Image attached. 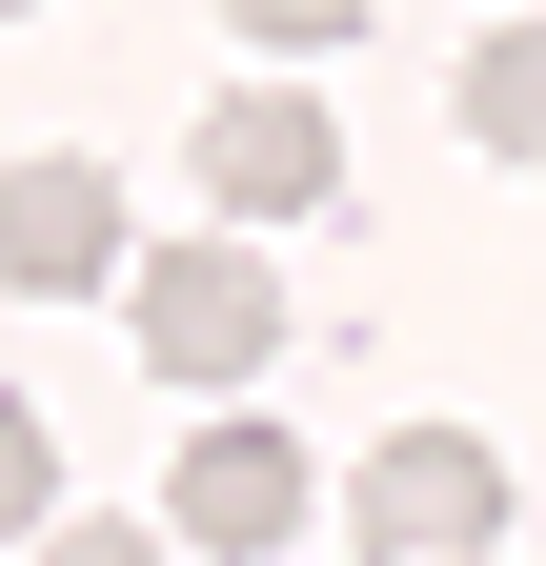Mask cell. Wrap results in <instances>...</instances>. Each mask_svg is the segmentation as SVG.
Here are the masks:
<instances>
[{
	"label": "cell",
	"instance_id": "ba28073f",
	"mask_svg": "<svg viewBox=\"0 0 546 566\" xmlns=\"http://www.w3.org/2000/svg\"><path fill=\"white\" fill-rule=\"evenodd\" d=\"M223 21H243L263 61H324V41H365V0H223Z\"/></svg>",
	"mask_w": 546,
	"mask_h": 566
},
{
	"label": "cell",
	"instance_id": "7a4b0ae2",
	"mask_svg": "<svg viewBox=\"0 0 546 566\" xmlns=\"http://www.w3.org/2000/svg\"><path fill=\"white\" fill-rule=\"evenodd\" d=\"M122 304H143V365L162 385H263L284 365V283H263V243H162V263H122Z\"/></svg>",
	"mask_w": 546,
	"mask_h": 566
},
{
	"label": "cell",
	"instance_id": "277c9868",
	"mask_svg": "<svg viewBox=\"0 0 546 566\" xmlns=\"http://www.w3.org/2000/svg\"><path fill=\"white\" fill-rule=\"evenodd\" d=\"M324 506V485H304V446H284V424H182V465H162V546H223V566H263V546H284Z\"/></svg>",
	"mask_w": 546,
	"mask_h": 566
},
{
	"label": "cell",
	"instance_id": "30bf717a",
	"mask_svg": "<svg viewBox=\"0 0 546 566\" xmlns=\"http://www.w3.org/2000/svg\"><path fill=\"white\" fill-rule=\"evenodd\" d=\"M0 21H41V0H0Z\"/></svg>",
	"mask_w": 546,
	"mask_h": 566
},
{
	"label": "cell",
	"instance_id": "8992f818",
	"mask_svg": "<svg viewBox=\"0 0 546 566\" xmlns=\"http://www.w3.org/2000/svg\"><path fill=\"white\" fill-rule=\"evenodd\" d=\"M445 102H465V142H486V163H546V21H486Z\"/></svg>",
	"mask_w": 546,
	"mask_h": 566
},
{
	"label": "cell",
	"instance_id": "6da1fadb",
	"mask_svg": "<svg viewBox=\"0 0 546 566\" xmlns=\"http://www.w3.org/2000/svg\"><path fill=\"white\" fill-rule=\"evenodd\" d=\"M345 526L385 566H486L506 546V446L486 424H385V446L345 465Z\"/></svg>",
	"mask_w": 546,
	"mask_h": 566
},
{
	"label": "cell",
	"instance_id": "52a82bcc",
	"mask_svg": "<svg viewBox=\"0 0 546 566\" xmlns=\"http://www.w3.org/2000/svg\"><path fill=\"white\" fill-rule=\"evenodd\" d=\"M61 526V446H41V405H0V546H41Z\"/></svg>",
	"mask_w": 546,
	"mask_h": 566
},
{
	"label": "cell",
	"instance_id": "3957f363",
	"mask_svg": "<svg viewBox=\"0 0 546 566\" xmlns=\"http://www.w3.org/2000/svg\"><path fill=\"white\" fill-rule=\"evenodd\" d=\"M324 182H345V122H324L304 82H223L202 102V202H223V243L243 223H304Z\"/></svg>",
	"mask_w": 546,
	"mask_h": 566
},
{
	"label": "cell",
	"instance_id": "5b68a950",
	"mask_svg": "<svg viewBox=\"0 0 546 566\" xmlns=\"http://www.w3.org/2000/svg\"><path fill=\"white\" fill-rule=\"evenodd\" d=\"M0 283H21V304L122 283V182L102 163H0Z\"/></svg>",
	"mask_w": 546,
	"mask_h": 566
},
{
	"label": "cell",
	"instance_id": "9c48e42d",
	"mask_svg": "<svg viewBox=\"0 0 546 566\" xmlns=\"http://www.w3.org/2000/svg\"><path fill=\"white\" fill-rule=\"evenodd\" d=\"M41 566H162V526H41Z\"/></svg>",
	"mask_w": 546,
	"mask_h": 566
}]
</instances>
